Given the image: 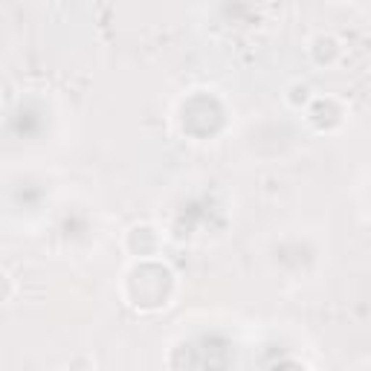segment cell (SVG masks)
<instances>
[{
    "label": "cell",
    "instance_id": "obj_1",
    "mask_svg": "<svg viewBox=\"0 0 371 371\" xmlns=\"http://www.w3.org/2000/svg\"><path fill=\"white\" fill-rule=\"evenodd\" d=\"M310 56L319 64H331L339 56V41L331 32H316L310 38Z\"/></svg>",
    "mask_w": 371,
    "mask_h": 371
}]
</instances>
